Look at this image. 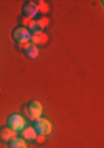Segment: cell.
<instances>
[{"label": "cell", "instance_id": "1", "mask_svg": "<svg viewBox=\"0 0 104 148\" xmlns=\"http://www.w3.org/2000/svg\"><path fill=\"white\" fill-rule=\"evenodd\" d=\"M12 38H13V41H15L17 45L25 46L26 43L30 41V32H28L25 27H17V28H13V32H12Z\"/></svg>", "mask_w": 104, "mask_h": 148}, {"label": "cell", "instance_id": "2", "mask_svg": "<svg viewBox=\"0 0 104 148\" xmlns=\"http://www.w3.org/2000/svg\"><path fill=\"white\" fill-rule=\"evenodd\" d=\"M7 127L12 128L13 132H21L23 128L26 127L25 125V119L20 115V114H12L7 120Z\"/></svg>", "mask_w": 104, "mask_h": 148}, {"label": "cell", "instance_id": "3", "mask_svg": "<svg viewBox=\"0 0 104 148\" xmlns=\"http://www.w3.org/2000/svg\"><path fill=\"white\" fill-rule=\"evenodd\" d=\"M35 130H37V133L38 135H43V137H46V135H50L51 133V130H53V125H51V122L50 120H46V119H37L35 120Z\"/></svg>", "mask_w": 104, "mask_h": 148}, {"label": "cell", "instance_id": "4", "mask_svg": "<svg viewBox=\"0 0 104 148\" xmlns=\"http://www.w3.org/2000/svg\"><path fill=\"white\" fill-rule=\"evenodd\" d=\"M42 110H43V107L42 104L38 101H31L26 104V115H28V119H31V120H37V119H40V115H42Z\"/></svg>", "mask_w": 104, "mask_h": 148}, {"label": "cell", "instance_id": "5", "mask_svg": "<svg viewBox=\"0 0 104 148\" xmlns=\"http://www.w3.org/2000/svg\"><path fill=\"white\" fill-rule=\"evenodd\" d=\"M30 43L33 46H38V45H45L48 43V35L45 32H37L30 35Z\"/></svg>", "mask_w": 104, "mask_h": 148}, {"label": "cell", "instance_id": "6", "mask_svg": "<svg viewBox=\"0 0 104 148\" xmlns=\"http://www.w3.org/2000/svg\"><path fill=\"white\" fill-rule=\"evenodd\" d=\"M21 13H23V16H25V18H30V20H33V18L38 15V10H37L33 5H31L30 2H25V3L21 5Z\"/></svg>", "mask_w": 104, "mask_h": 148}, {"label": "cell", "instance_id": "7", "mask_svg": "<svg viewBox=\"0 0 104 148\" xmlns=\"http://www.w3.org/2000/svg\"><path fill=\"white\" fill-rule=\"evenodd\" d=\"M15 133L17 132H13L12 128H8V127H2L0 128V140L2 142H10V140H13L15 138Z\"/></svg>", "mask_w": 104, "mask_h": 148}, {"label": "cell", "instance_id": "8", "mask_svg": "<svg viewBox=\"0 0 104 148\" xmlns=\"http://www.w3.org/2000/svg\"><path fill=\"white\" fill-rule=\"evenodd\" d=\"M37 130H35V128L33 127H25L23 128V130H21V138H23V140H28V142H35V138H37Z\"/></svg>", "mask_w": 104, "mask_h": 148}, {"label": "cell", "instance_id": "9", "mask_svg": "<svg viewBox=\"0 0 104 148\" xmlns=\"http://www.w3.org/2000/svg\"><path fill=\"white\" fill-rule=\"evenodd\" d=\"M23 53L28 59H35L38 56V46H33L31 43H26L25 46H23Z\"/></svg>", "mask_w": 104, "mask_h": 148}, {"label": "cell", "instance_id": "10", "mask_svg": "<svg viewBox=\"0 0 104 148\" xmlns=\"http://www.w3.org/2000/svg\"><path fill=\"white\" fill-rule=\"evenodd\" d=\"M8 148H26V142L23 138H13L8 142Z\"/></svg>", "mask_w": 104, "mask_h": 148}, {"label": "cell", "instance_id": "11", "mask_svg": "<svg viewBox=\"0 0 104 148\" xmlns=\"http://www.w3.org/2000/svg\"><path fill=\"white\" fill-rule=\"evenodd\" d=\"M30 3L35 7L38 12H42V13H48V10H50V7L46 5V2H40V0H37V2H30Z\"/></svg>", "mask_w": 104, "mask_h": 148}, {"label": "cell", "instance_id": "12", "mask_svg": "<svg viewBox=\"0 0 104 148\" xmlns=\"http://www.w3.org/2000/svg\"><path fill=\"white\" fill-rule=\"evenodd\" d=\"M35 21H37V28H38V32L45 30V28L48 27V23H50V20H48L46 16H42L40 20H35Z\"/></svg>", "mask_w": 104, "mask_h": 148}, {"label": "cell", "instance_id": "13", "mask_svg": "<svg viewBox=\"0 0 104 148\" xmlns=\"http://www.w3.org/2000/svg\"><path fill=\"white\" fill-rule=\"evenodd\" d=\"M20 23H21V25H26V27H28V23H30V18H25V16H21V18H20Z\"/></svg>", "mask_w": 104, "mask_h": 148}, {"label": "cell", "instance_id": "14", "mask_svg": "<svg viewBox=\"0 0 104 148\" xmlns=\"http://www.w3.org/2000/svg\"><path fill=\"white\" fill-rule=\"evenodd\" d=\"M45 138H46V137H43V135H37L35 142H37V143H43V142H45Z\"/></svg>", "mask_w": 104, "mask_h": 148}]
</instances>
